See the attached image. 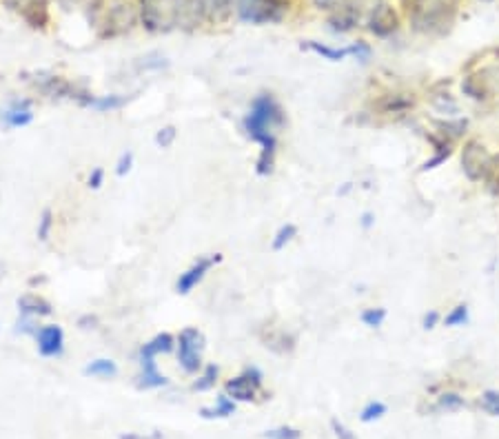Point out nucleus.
<instances>
[{
	"mask_svg": "<svg viewBox=\"0 0 499 439\" xmlns=\"http://www.w3.org/2000/svg\"><path fill=\"white\" fill-rule=\"evenodd\" d=\"M134 22H136V14H134V9H131L129 5H118L109 11V16H107V27H104L102 31V38H115V36H122L125 31H129L131 27H134Z\"/></svg>",
	"mask_w": 499,
	"mask_h": 439,
	"instance_id": "nucleus-13",
	"label": "nucleus"
},
{
	"mask_svg": "<svg viewBox=\"0 0 499 439\" xmlns=\"http://www.w3.org/2000/svg\"><path fill=\"white\" fill-rule=\"evenodd\" d=\"M218 377H220V366H218V364H209V366L202 368L200 377L193 382L191 389H193V391H198V393L211 391V389H216Z\"/></svg>",
	"mask_w": 499,
	"mask_h": 439,
	"instance_id": "nucleus-28",
	"label": "nucleus"
},
{
	"mask_svg": "<svg viewBox=\"0 0 499 439\" xmlns=\"http://www.w3.org/2000/svg\"><path fill=\"white\" fill-rule=\"evenodd\" d=\"M20 315H27V317H49L54 313V306L51 302H47L43 295L38 293H24L18 298L16 302Z\"/></svg>",
	"mask_w": 499,
	"mask_h": 439,
	"instance_id": "nucleus-17",
	"label": "nucleus"
},
{
	"mask_svg": "<svg viewBox=\"0 0 499 439\" xmlns=\"http://www.w3.org/2000/svg\"><path fill=\"white\" fill-rule=\"evenodd\" d=\"M104 185V169H100V166H96L94 171L89 173V178H87V187L89 189H100Z\"/></svg>",
	"mask_w": 499,
	"mask_h": 439,
	"instance_id": "nucleus-43",
	"label": "nucleus"
},
{
	"mask_svg": "<svg viewBox=\"0 0 499 439\" xmlns=\"http://www.w3.org/2000/svg\"><path fill=\"white\" fill-rule=\"evenodd\" d=\"M85 375L87 377H100V380H111L118 375V364L113 359H107V357H98L94 361H89L85 366Z\"/></svg>",
	"mask_w": 499,
	"mask_h": 439,
	"instance_id": "nucleus-24",
	"label": "nucleus"
},
{
	"mask_svg": "<svg viewBox=\"0 0 499 439\" xmlns=\"http://www.w3.org/2000/svg\"><path fill=\"white\" fill-rule=\"evenodd\" d=\"M415 107L413 94H388L377 100V109L382 113H404Z\"/></svg>",
	"mask_w": 499,
	"mask_h": 439,
	"instance_id": "nucleus-19",
	"label": "nucleus"
},
{
	"mask_svg": "<svg viewBox=\"0 0 499 439\" xmlns=\"http://www.w3.org/2000/svg\"><path fill=\"white\" fill-rule=\"evenodd\" d=\"M295 236H297V226H295V224H291V222H288V224H282V226L278 229V233L273 236L271 249H273V251H282V249L286 247V244L291 242Z\"/></svg>",
	"mask_w": 499,
	"mask_h": 439,
	"instance_id": "nucleus-29",
	"label": "nucleus"
},
{
	"mask_svg": "<svg viewBox=\"0 0 499 439\" xmlns=\"http://www.w3.org/2000/svg\"><path fill=\"white\" fill-rule=\"evenodd\" d=\"M437 322H440V313L437 311H428L424 315V319H422V329L424 331H433V329L437 326Z\"/></svg>",
	"mask_w": 499,
	"mask_h": 439,
	"instance_id": "nucleus-44",
	"label": "nucleus"
},
{
	"mask_svg": "<svg viewBox=\"0 0 499 439\" xmlns=\"http://www.w3.org/2000/svg\"><path fill=\"white\" fill-rule=\"evenodd\" d=\"M176 138H178V129L174 124H167L155 134V145L160 149H169L176 142Z\"/></svg>",
	"mask_w": 499,
	"mask_h": 439,
	"instance_id": "nucleus-38",
	"label": "nucleus"
},
{
	"mask_svg": "<svg viewBox=\"0 0 499 439\" xmlns=\"http://www.w3.org/2000/svg\"><path fill=\"white\" fill-rule=\"evenodd\" d=\"M349 3V0H313V5L318 7V9H324V11H337L339 7H344Z\"/></svg>",
	"mask_w": 499,
	"mask_h": 439,
	"instance_id": "nucleus-42",
	"label": "nucleus"
},
{
	"mask_svg": "<svg viewBox=\"0 0 499 439\" xmlns=\"http://www.w3.org/2000/svg\"><path fill=\"white\" fill-rule=\"evenodd\" d=\"M22 18L29 22V27H34V29H45L47 22H49L47 0H34V3L22 11Z\"/></svg>",
	"mask_w": 499,
	"mask_h": 439,
	"instance_id": "nucleus-23",
	"label": "nucleus"
},
{
	"mask_svg": "<svg viewBox=\"0 0 499 439\" xmlns=\"http://www.w3.org/2000/svg\"><path fill=\"white\" fill-rule=\"evenodd\" d=\"M220 262H222V255H220V253H209V255L198 257V260H195V262L185 271V273H180V278H178V282H176V291H178L180 295H189V293L206 278L209 271H211V268H213L216 264H220Z\"/></svg>",
	"mask_w": 499,
	"mask_h": 439,
	"instance_id": "nucleus-8",
	"label": "nucleus"
},
{
	"mask_svg": "<svg viewBox=\"0 0 499 439\" xmlns=\"http://www.w3.org/2000/svg\"><path fill=\"white\" fill-rule=\"evenodd\" d=\"M262 370L255 366H246L240 375H235L231 380H227L225 384V393L233 399V402H253L258 391L262 389Z\"/></svg>",
	"mask_w": 499,
	"mask_h": 439,
	"instance_id": "nucleus-7",
	"label": "nucleus"
},
{
	"mask_svg": "<svg viewBox=\"0 0 499 439\" xmlns=\"http://www.w3.org/2000/svg\"><path fill=\"white\" fill-rule=\"evenodd\" d=\"M360 319H362L364 326L379 329V326L384 324V319H386V308H366V311H362Z\"/></svg>",
	"mask_w": 499,
	"mask_h": 439,
	"instance_id": "nucleus-34",
	"label": "nucleus"
},
{
	"mask_svg": "<svg viewBox=\"0 0 499 439\" xmlns=\"http://www.w3.org/2000/svg\"><path fill=\"white\" fill-rule=\"evenodd\" d=\"M457 0H413L411 22L419 34H444L455 20Z\"/></svg>",
	"mask_w": 499,
	"mask_h": 439,
	"instance_id": "nucleus-2",
	"label": "nucleus"
},
{
	"mask_svg": "<svg viewBox=\"0 0 499 439\" xmlns=\"http://www.w3.org/2000/svg\"><path fill=\"white\" fill-rule=\"evenodd\" d=\"M180 0H140L142 27L151 34H167L178 29Z\"/></svg>",
	"mask_w": 499,
	"mask_h": 439,
	"instance_id": "nucleus-3",
	"label": "nucleus"
},
{
	"mask_svg": "<svg viewBox=\"0 0 499 439\" xmlns=\"http://www.w3.org/2000/svg\"><path fill=\"white\" fill-rule=\"evenodd\" d=\"M371 224H373V213H364V215H362V226H364V229H371Z\"/></svg>",
	"mask_w": 499,
	"mask_h": 439,
	"instance_id": "nucleus-47",
	"label": "nucleus"
},
{
	"mask_svg": "<svg viewBox=\"0 0 499 439\" xmlns=\"http://www.w3.org/2000/svg\"><path fill=\"white\" fill-rule=\"evenodd\" d=\"M200 3L209 20H225L231 14V9L238 5V0H200Z\"/></svg>",
	"mask_w": 499,
	"mask_h": 439,
	"instance_id": "nucleus-26",
	"label": "nucleus"
},
{
	"mask_svg": "<svg viewBox=\"0 0 499 439\" xmlns=\"http://www.w3.org/2000/svg\"><path fill=\"white\" fill-rule=\"evenodd\" d=\"M366 27H369V31L375 38H391L400 29V16L388 3H379L377 7H373V11L369 14V22H366Z\"/></svg>",
	"mask_w": 499,
	"mask_h": 439,
	"instance_id": "nucleus-10",
	"label": "nucleus"
},
{
	"mask_svg": "<svg viewBox=\"0 0 499 439\" xmlns=\"http://www.w3.org/2000/svg\"><path fill=\"white\" fill-rule=\"evenodd\" d=\"M386 412H388L386 404H384V402H377V399H373V402H369V404H366V406L362 408L360 419H362L364 424H371V422L382 419V417L386 415Z\"/></svg>",
	"mask_w": 499,
	"mask_h": 439,
	"instance_id": "nucleus-30",
	"label": "nucleus"
},
{
	"mask_svg": "<svg viewBox=\"0 0 499 439\" xmlns=\"http://www.w3.org/2000/svg\"><path fill=\"white\" fill-rule=\"evenodd\" d=\"M284 124H286V113L280 102L271 94H260L242 120L244 134L262 147L255 162V173L262 178H267L275 171V156H278V136H275V129Z\"/></svg>",
	"mask_w": 499,
	"mask_h": 439,
	"instance_id": "nucleus-1",
	"label": "nucleus"
},
{
	"mask_svg": "<svg viewBox=\"0 0 499 439\" xmlns=\"http://www.w3.org/2000/svg\"><path fill=\"white\" fill-rule=\"evenodd\" d=\"M462 92L470 100H486L491 96V82L486 78V73H470L462 82Z\"/></svg>",
	"mask_w": 499,
	"mask_h": 439,
	"instance_id": "nucleus-20",
	"label": "nucleus"
},
{
	"mask_svg": "<svg viewBox=\"0 0 499 439\" xmlns=\"http://www.w3.org/2000/svg\"><path fill=\"white\" fill-rule=\"evenodd\" d=\"M435 127H437V131H440V136H442V138H446V140L455 142V140H459V138H462V136L466 134V129H468V120H466V118H455V120H437V122H435Z\"/></svg>",
	"mask_w": 499,
	"mask_h": 439,
	"instance_id": "nucleus-25",
	"label": "nucleus"
},
{
	"mask_svg": "<svg viewBox=\"0 0 499 439\" xmlns=\"http://www.w3.org/2000/svg\"><path fill=\"white\" fill-rule=\"evenodd\" d=\"M358 22H360V9L351 0L328 16V27H331L333 34H349L358 27Z\"/></svg>",
	"mask_w": 499,
	"mask_h": 439,
	"instance_id": "nucleus-15",
	"label": "nucleus"
},
{
	"mask_svg": "<svg viewBox=\"0 0 499 439\" xmlns=\"http://www.w3.org/2000/svg\"><path fill=\"white\" fill-rule=\"evenodd\" d=\"M466 406V399L459 395V393H453V391H446L437 397V408L440 410H459Z\"/></svg>",
	"mask_w": 499,
	"mask_h": 439,
	"instance_id": "nucleus-31",
	"label": "nucleus"
},
{
	"mask_svg": "<svg viewBox=\"0 0 499 439\" xmlns=\"http://www.w3.org/2000/svg\"><path fill=\"white\" fill-rule=\"evenodd\" d=\"M96 324H98L96 315H85V317L78 319V326H80V329H96Z\"/></svg>",
	"mask_w": 499,
	"mask_h": 439,
	"instance_id": "nucleus-46",
	"label": "nucleus"
},
{
	"mask_svg": "<svg viewBox=\"0 0 499 439\" xmlns=\"http://www.w3.org/2000/svg\"><path fill=\"white\" fill-rule=\"evenodd\" d=\"M176 338L171 333H157L155 338H151L147 344H142L140 348V355H147V357H157V355H167L171 353L176 348Z\"/></svg>",
	"mask_w": 499,
	"mask_h": 439,
	"instance_id": "nucleus-21",
	"label": "nucleus"
},
{
	"mask_svg": "<svg viewBox=\"0 0 499 439\" xmlns=\"http://www.w3.org/2000/svg\"><path fill=\"white\" fill-rule=\"evenodd\" d=\"M426 138L430 140V145H433V156L422 166H419V173L437 169V166H442L446 160L453 156V142L451 140H446L442 136H426Z\"/></svg>",
	"mask_w": 499,
	"mask_h": 439,
	"instance_id": "nucleus-18",
	"label": "nucleus"
},
{
	"mask_svg": "<svg viewBox=\"0 0 499 439\" xmlns=\"http://www.w3.org/2000/svg\"><path fill=\"white\" fill-rule=\"evenodd\" d=\"M206 20H209L206 11H204L200 0H180V7H178V29L193 31V29H198L200 24H204Z\"/></svg>",
	"mask_w": 499,
	"mask_h": 439,
	"instance_id": "nucleus-12",
	"label": "nucleus"
},
{
	"mask_svg": "<svg viewBox=\"0 0 499 439\" xmlns=\"http://www.w3.org/2000/svg\"><path fill=\"white\" fill-rule=\"evenodd\" d=\"M129 100L127 96H120V94H109V96H96L94 102H91V107L89 109H96L100 113H107V111H118V109H122L129 105Z\"/></svg>",
	"mask_w": 499,
	"mask_h": 439,
	"instance_id": "nucleus-27",
	"label": "nucleus"
},
{
	"mask_svg": "<svg viewBox=\"0 0 499 439\" xmlns=\"http://www.w3.org/2000/svg\"><path fill=\"white\" fill-rule=\"evenodd\" d=\"M479 406L493 417H499V391H484L479 397Z\"/></svg>",
	"mask_w": 499,
	"mask_h": 439,
	"instance_id": "nucleus-35",
	"label": "nucleus"
},
{
	"mask_svg": "<svg viewBox=\"0 0 499 439\" xmlns=\"http://www.w3.org/2000/svg\"><path fill=\"white\" fill-rule=\"evenodd\" d=\"M265 439H302V431L293 429V426H278V429H271L262 433Z\"/></svg>",
	"mask_w": 499,
	"mask_h": 439,
	"instance_id": "nucleus-36",
	"label": "nucleus"
},
{
	"mask_svg": "<svg viewBox=\"0 0 499 439\" xmlns=\"http://www.w3.org/2000/svg\"><path fill=\"white\" fill-rule=\"evenodd\" d=\"M491 153L482 140L470 138L462 147V171L470 182H484L486 171H489Z\"/></svg>",
	"mask_w": 499,
	"mask_h": 439,
	"instance_id": "nucleus-6",
	"label": "nucleus"
},
{
	"mask_svg": "<svg viewBox=\"0 0 499 439\" xmlns=\"http://www.w3.org/2000/svg\"><path fill=\"white\" fill-rule=\"evenodd\" d=\"M140 375H138V389L142 391H151V389H162L167 386V377L162 375L155 366V357H147L140 355Z\"/></svg>",
	"mask_w": 499,
	"mask_h": 439,
	"instance_id": "nucleus-16",
	"label": "nucleus"
},
{
	"mask_svg": "<svg viewBox=\"0 0 499 439\" xmlns=\"http://www.w3.org/2000/svg\"><path fill=\"white\" fill-rule=\"evenodd\" d=\"M51 231H54V213H51V209H45L41 220H38V240L47 242L51 238Z\"/></svg>",
	"mask_w": 499,
	"mask_h": 439,
	"instance_id": "nucleus-37",
	"label": "nucleus"
},
{
	"mask_svg": "<svg viewBox=\"0 0 499 439\" xmlns=\"http://www.w3.org/2000/svg\"><path fill=\"white\" fill-rule=\"evenodd\" d=\"M302 49H309L313 54H318L324 60H331V62H339L349 56H356L358 60H369V56H371V47L366 43H353L351 47L335 49V47H328L322 43H315V41H307V43H302Z\"/></svg>",
	"mask_w": 499,
	"mask_h": 439,
	"instance_id": "nucleus-9",
	"label": "nucleus"
},
{
	"mask_svg": "<svg viewBox=\"0 0 499 439\" xmlns=\"http://www.w3.org/2000/svg\"><path fill=\"white\" fill-rule=\"evenodd\" d=\"M36 344L43 357H58L64 351V331L58 324L41 326V331L36 333Z\"/></svg>",
	"mask_w": 499,
	"mask_h": 439,
	"instance_id": "nucleus-11",
	"label": "nucleus"
},
{
	"mask_svg": "<svg viewBox=\"0 0 499 439\" xmlns=\"http://www.w3.org/2000/svg\"><path fill=\"white\" fill-rule=\"evenodd\" d=\"M0 120L7 129H20L34 122V111L29 100H14L11 105L0 113Z\"/></svg>",
	"mask_w": 499,
	"mask_h": 439,
	"instance_id": "nucleus-14",
	"label": "nucleus"
},
{
	"mask_svg": "<svg viewBox=\"0 0 499 439\" xmlns=\"http://www.w3.org/2000/svg\"><path fill=\"white\" fill-rule=\"evenodd\" d=\"M468 317H470V313H468V304H457L455 308H451V313L444 317V324H446V326H451V329H455V326H464L466 322H468Z\"/></svg>",
	"mask_w": 499,
	"mask_h": 439,
	"instance_id": "nucleus-33",
	"label": "nucleus"
},
{
	"mask_svg": "<svg viewBox=\"0 0 499 439\" xmlns=\"http://www.w3.org/2000/svg\"><path fill=\"white\" fill-rule=\"evenodd\" d=\"M235 410H238V402H233V399L225 393L218 397L216 406H204L200 408V415L204 419H227L231 415H235Z\"/></svg>",
	"mask_w": 499,
	"mask_h": 439,
	"instance_id": "nucleus-22",
	"label": "nucleus"
},
{
	"mask_svg": "<svg viewBox=\"0 0 499 439\" xmlns=\"http://www.w3.org/2000/svg\"><path fill=\"white\" fill-rule=\"evenodd\" d=\"M131 166H134V153L125 151L122 156H120V160H118V164H115V175H118V178H125V175L131 171Z\"/></svg>",
	"mask_w": 499,
	"mask_h": 439,
	"instance_id": "nucleus-39",
	"label": "nucleus"
},
{
	"mask_svg": "<svg viewBox=\"0 0 499 439\" xmlns=\"http://www.w3.org/2000/svg\"><path fill=\"white\" fill-rule=\"evenodd\" d=\"M36 319H38V317H27V315H20L18 324H16V331H18V333H27V335H34V338H36V333L41 331V329L36 326Z\"/></svg>",
	"mask_w": 499,
	"mask_h": 439,
	"instance_id": "nucleus-40",
	"label": "nucleus"
},
{
	"mask_svg": "<svg viewBox=\"0 0 499 439\" xmlns=\"http://www.w3.org/2000/svg\"><path fill=\"white\" fill-rule=\"evenodd\" d=\"M176 348H178V361L185 373L195 375L202 368V351H204V335L195 326L182 329L176 338Z\"/></svg>",
	"mask_w": 499,
	"mask_h": 439,
	"instance_id": "nucleus-5",
	"label": "nucleus"
},
{
	"mask_svg": "<svg viewBox=\"0 0 499 439\" xmlns=\"http://www.w3.org/2000/svg\"><path fill=\"white\" fill-rule=\"evenodd\" d=\"M331 431L337 439H358V435L353 433L349 426H344L339 419H331Z\"/></svg>",
	"mask_w": 499,
	"mask_h": 439,
	"instance_id": "nucleus-41",
	"label": "nucleus"
},
{
	"mask_svg": "<svg viewBox=\"0 0 499 439\" xmlns=\"http://www.w3.org/2000/svg\"><path fill=\"white\" fill-rule=\"evenodd\" d=\"M3 3H5V7L14 9V11H20V14H22V11L27 9L34 3V0H3Z\"/></svg>",
	"mask_w": 499,
	"mask_h": 439,
	"instance_id": "nucleus-45",
	"label": "nucleus"
},
{
	"mask_svg": "<svg viewBox=\"0 0 499 439\" xmlns=\"http://www.w3.org/2000/svg\"><path fill=\"white\" fill-rule=\"evenodd\" d=\"M486 189H489L493 196H499V156H491L489 171H486Z\"/></svg>",
	"mask_w": 499,
	"mask_h": 439,
	"instance_id": "nucleus-32",
	"label": "nucleus"
},
{
	"mask_svg": "<svg viewBox=\"0 0 499 439\" xmlns=\"http://www.w3.org/2000/svg\"><path fill=\"white\" fill-rule=\"evenodd\" d=\"M235 11H238V18L242 22L269 24V22H280L284 18L286 3L284 0H238Z\"/></svg>",
	"mask_w": 499,
	"mask_h": 439,
	"instance_id": "nucleus-4",
	"label": "nucleus"
}]
</instances>
